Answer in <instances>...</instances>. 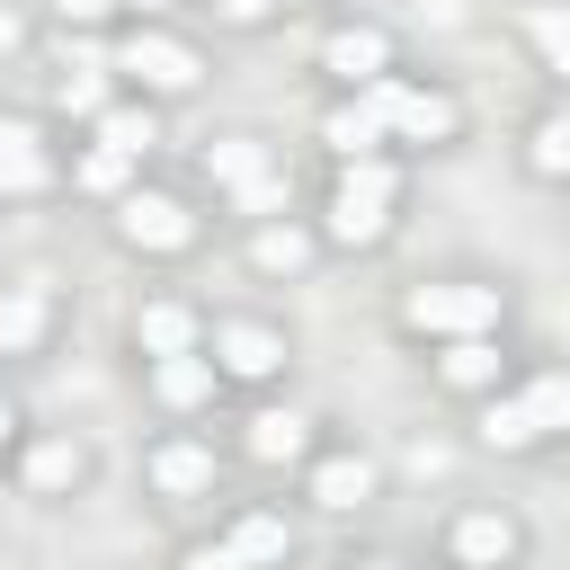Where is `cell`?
I'll return each mask as SVG.
<instances>
[{"label": "cell", "instance_id": "obj_1", "mask_svg": "<svg viewBox=\"0 0 570 570\" xmlns=\"http://www.w3.org/2000/svg\"><path fill=\"white\" fill-rule=\"evenodd\" d=\"M552 428H570V374H534L517 401H499V410L481 419V436H490V445H508V454H517V445H534V436H552Z\"/></svg>", "mask_w": 570, "mask_h": 570}, {"label": "cell", "instance_id": "obj_2", "mask_svg": "<svg viewBox=\"0 0 570 570\" xmlns=\"http://www.w3.org/2000/svg\"><path fill=\"white\" fill-rule=\"evenodd\" d=\"M401 321H410V330H445V338H481V330L499 321V294H490V285H419V294L401 303Z\"/></svg>", "mask_w": 570, "mask_h": 570}, {"label": "cell", "instance_id": "obj_3", "mask_svg": "<svg viewBox=\"0 0 570 570\" xmlns=\"http://www.w3.org/2000/svg\"><path fill=\"white\" fill-rule=\"evenodd\" d=\"M383 205H392V169H383V160L365 151V160H347V178H338L330 232H338V240H383V223H392Z\"/></svg>", "mask_w": 570, "mask_h": 570}, {"label": "cell", "instance_id": "obj_4", "mask_svg": "<svg viewBox=\"0 0 570 570\" xmlns=\"http://www.w3.org/2000/svg\"><path fill=\"white\" fill-rule=\"evenodd\" d=\"M365 107H374L392 134H410V142H445V134H454V98H436V89H401L392 71L365 80Z\"/></svg>", "mask_w": 570, "mask_h": 570}, {"label": "cell", "instance_id": "obj_5", "mask_svg": "<svg viewBox=\"0 0 570 570\" xmlns=\"http://www.w3.org/2000/svg\"><path fill=\"white\" fill-rule=\"evenodd\" d=\"M116 71H134L142 89H196V53H187L178 36H134V45L116 53Z\"/></svg>", "mask_w": 570, "mask_h": 570}, {"label": "cell", "instance_id": "obj_6", "mask_svg": "<svg viewBox=\"0 0 570 570\" xmlns=\"http://www.w3.org/2000/svg\"><path fill=\"white\" fill-rule=\"evenodd\" d=\"M187 205L178 196H125V240L134 249H187Z\"/></svg>", "mask_w": 570, "mask_h": 570}, {"label": "cell", "instance_id": "obj_7", "mask_svg": "<svg viewBox=\"0 0 570 570\" xmlns=\"http://www.w3.org/2000/svg\"><path fill=\"white\" fill-rule=\"evenodd\" d=\"M321 62H330L338 80H383V36H374V27H338V36L321 45Z\"/></svg>", "mask_w": 570, "mask_h": 570}, {"label": "cell", "instance_id": "obj_8", "mask_svg": "<svg viewBox=\"0 0 570 570\" xmlns=\"http://www.w3.org/2000/svg\"><path fill=\"white\" fill-rule=\"evenodd\" d=\"M214 356H223L232 374H276V356H285V347H276L258 321H232V330H214Z\"/></svg>", "mask_w": 570, "mask_h": 570}, {"label": "cell", "instance_id": "obj_9", "mask_svg": "<svg viewBox=\"0 0 570 570\" xmlns=\"http://www.w3.org/2000/svg\"><path fill=\"white\" fill-rule=\"evenodd\" d=\"M365 490H374V463H365V454H330V463L312 472V499H321V508H356Z\"/></svg>", "mask_w": 570, "mask_h": 570}, {"label": "cell", "instance_id": "obj_10", "mask_svg": "<svg viewBox=\"0 0 570 570\" xmlns=\"http://www.w3.org/2000/svg\"><path fill=\"white\" fill-rule=\"evenodd\" d=\"M27 187H45V151L27 125H0V196H27Z\"/></svg>", "mask_w": 570, "mask_h": 570}, {"label": "cell", "instance_id": "obj_11", "mask_svg": "<svg viewBox=\"0 0 570 570\" xmlns=\"http://www.w3.org/2000/svg\"><path fill=\"white\" fill-rule=\"evenodd\" d=\"M151 481H160L169 499H187V490L214 481V454H205V445H160V454H151Z\"/></svg>", "mask_w": 570, "mask_h": 570}, {"label": "cell", "instance_id": "obj_12", "mask_svg": "<svg viewBox=\"0 0 570 570\" xmlns=\"http://www.w3.org/2000/svg\"><path fill=\"white\" fill-rule=\"evenodd\" d=\"M454 552H463L472 570H490V561L517 552V525H508V517H463V525H454Z\"/></svg>", "mask_w": 570, "mask_h": 570}, {"label": "cell", "instance_id": "obj_13", "mask_svg": "<svg viewBox=\"0 0 570 570\" xmlns=\"http://www.w3.org/2000/svg\"><path fill=\"white\" fill-rule=\"evenodd\" d=\"M249 454H258V463H294V454H303V419H294V410H258V419H249Z\"/></svg>", "mask_w": 570, "mask_h": 570}, {"label": "cell", "instance_id": "obj_14", "mask_svg": "<svg viewBox=\"0 0 570 570\" xmlns=\"http://www.w3.org/2000/svg\"><path fill=\"white\" fill-rule=\"evenodd\" d=\"M36 330H45V285L0 294V356H9V347H36Z\"/></svg>", "mask_w": 570, "mask_h": 570}, {"label": "cell", "instance_id": "obj_15", "mask_svg": "<svg viewBox=\"0 0 570 570\" xmlns=\"http://www.w3.org/2000/svg\"><path fill=\"white\" fill-rule=\"evenodd\" d=\"M321 142H330V151H347V160H365V151L383 142V116H374V107H338V116L321 125Z\"/></svg>", "mask_w": 570, "mask_h": 570}, {"label": "cell", "instance_id": "obj_16", "mask_svg": "<svg viewBox=\"0 0 570 570\" xmlns=\"http://www.w3.org/2000/svg\"><path fill=\"white\" fill-rule=\"evenodd\" d=\"M187 338H196L187 303H151V312H142V347H151V356H187Z\"/></svg>", "mask_w": 570, "mask_h": 570}, {"label": "cell", "instance_id": "obj_17", "mask_svg": "<svg viewBox=\"0 0 570 570\" xmlns=\"http://www.w3.org/2000/svg\"><path fill=\"white\" fill-rule=\"evenodd\" d=\"M151 383H160V401H169V410H196V401L214 392V374H205L196 356H160V374H151Z\"/></svg>", "mask_w": 570, "mask_h": 570}, {"label": "cell", "instance_id": "obj_18", "mask_svg": "<svg viewBox=\"0 0 570 570\" xmlns=\"http://www.w3.org/2000/svg\"><path fill=\"white\" fill-rule=\"evenodd\" d=\"M232 552H240L249 570H267V561H285V525H276V517H240V525H232Z\"/></svg>", "mask_w": 570, "mask_h": 570}, {"label": "cell", "instance_id": "obj_19", "mask_svg": "<svg viewBox=\"0 0 570 570\" xmlns=\"http://www.w3.org/2000/svg\"><path fill=\"white\" fill-rule=\"evenodd\" d=\"M223 187H249V178H267V151L258 142H214V160H205Z\"/></svg>", "mask_w": 570, "mask_h": 570}, {"label": "cell", "instance_id": "obj_20", "mask_svg": "<svg viewBox=\"0 0 570 570\" xmlns=\"http://www.w3.org/2000/svg\"><path fill=\"white\" fill-rule=\"evenodd\" d=\"M249 258H258V267H267V276H294V267H303V258H312V240H303V232H294V223H285V232H258V249H249Z\"/></svg>", "mask_w": 570, "mask_h": 570}, {"label": "cell", "instance_id": "obj_21", "mask_svg": "<svg viewBox=\"0 0 570 570\" xmlns=\"http://www.w3.org/2000/svg\"><path fill=\"white\" fill-rule=\"evenodd\" d=\"M27 481H36V490H71V481H80V445H36V454H27Z\"/></svg>", "mask_w": 570, "mask_h": 570}, {"label": "cell", "instance_id": "obj_22", "mask_svg": "<svg viewBox=\"0 0 570 570\" xmlns=\"http://www.w3.org/2000/svg\"><path fill=\"white\" fill-rule=\"evenodd\" d=\"M543 178H570V116H543L534 125V151H525Z\"/></svg>", "mask_w": 570, "mask_h": 570}, {"label": "cell", "instance_id": "obj_23", "mask_svg": "<svg viewBox=\"0 0 570 570\" xmlns=\"http://www.w3.org/2000/svg\"><path fill=\"white\" fill-rule=\"evenodd\" d=\"M98 134H107V142H116V151H151V142H160V134H151V116H142V107H107V116H98Z\"/></svg>", "mask_w": 570, "mask_h": 570}, {"label": "cell", "instance_id": "obj_24", "mask_svg": "<svg viewBox=\"0 0 570 570\" xmlns=\"http://www.w3.org/2000/svg\"><path fill=\"white\" fill-rule=\"evenodd\" d=\"M490 374H499V356H490L481 338H454V356H445V383H463V392H472V383H490Z\"/></svg>", "mask_w": 570, "mask_h": 570}, {"label": "cell", "instance_id": "obj_25", "mask_svg": "<svg viewBox=\"0 0 570 570\" xmlns=\"http://www.w3.org/2000/svg\"><path fill=\"white\" fill-rule=\"evenodd\" d=\"M525 36L552 53V71H570V9H534V18H525Z\"/></svg>", "mask_w": 570, "mask_h": 570}, {"label": "cell", "instance_id": "obj_26", "mask_svg": "<svg viewBox=\"0 0 570 570\" xmlns=\"http://www.w3.org/2000/svg\"><path fill=\"white\" fill-rule=\"evenodd\" d=\"M62 107L71 116H107V71H71L62 80Z\"/></svg>", "mask_w": 570, "mask_h": 570}, {"label": "cell", "instance_id": "obj_27", "mask_svg": "<svg viewBox=\"0 0 570 570\" xmlns=\"http://www.w3.org/2000/svg\"><path fill=\"white\" fill-rule=\"evenodd\" d=\"M125 160H134V151H116V142H98V151L80 160V187H98V196H107V187H125Z\"/></svg>", "mask_w": 570, "mask_h": 570}, {"label": "cell", "instance_id": "obj_28", "mask_svg": "<svg viewBox=\"0 0 570 570\" xmlns=\"http://www.w3.org/2000/svg\"><path fill=\"white\" fill-rule=\"evenodd\" d=\"M232 196H240V205H249V214H267V205H285V178H276V169H267V178H249V187H232Z\"/></svg>", "mask_w": 570, "mask_h": 570}, {"label": "cell", "instance_id": "obj_29", "mask_svg": "<svg viewBox=\"0 0 570 570\" xmlns=\"http://www.w3.org/2000/svg\"><path fill=\"white\" fill-rule=\"evenodd\" d=\"M178 570H249V561H240V552H232V543H196V552H187V561H178Z\"/></svg>", "mask_w": 570, "mask_h": 570}, {"label": "cell", "instance_id": "obj_30", "mask_svg": "<svg viewBox=\"0 0 570 570\" xmlns=\"http://www.w3.org/2000/svg\"><path fill=\"white\" fill-rule=\"evenodd\" d=\"M53 9H62V27H89V18H107L116 0H53Z\"/></svg>", "mask_w": 570, "mask_h": 570}, {"label": "cell", "instance_id": "obj_31", "mask_svg": "<svg viewBox=\"0 0 570 570\" xmlns=\"http://www.w3.org/2000/svg\"><path fill=\"white\" fill-rule=\"evenodd\" d=\"M214 9H223V18H258L267 0H214Z\"/></svg>", "mask_w": 570, "mask_h": 570}, {"label": "cell", "instance_id": "obj_32", "mask_svg": "<svg viewBox=\"0 0 570 570\" xmlns=\"http://www.w3.org/2000/svg\"><path fill=\"white\" fill-rule=\"evenodd\" d=\"M9 45H18V18H9V9H0V53H9Z\"/></svg>", "mask_w": 570, "mask_h": 570}, {"label": "cell", "instance_id": "obj_33", "mask_svg": "<svg viewBox=\"0 0 570 570\" xmlns=\"http://www.w3.org/2000/svg\"><path fill=\"white\" fill-rule=\"evenodd\" d=\"M365 570H401V561H365Z\"/></svg>", "mask_w": 570, "mask_h": 570}, {"label": "cell", "instance_id": "obj_34", "mask_svg": "<svg viewBox=\"0 0 570 570\" xmlns=\"http://www.w3.org/2000/svg\"><path fill=\"white\" fill-rule=\"evenodd\" d=\"M0 436H9V410H0Z\"/></svg>", "mask_w": 570, "mask_h": 570}, {"label": "cell", "instance_id": "obj_35", "mask_svg": "<svg viewBox=\"0 0 570 570\" xmlns=\"http://www.w3.org/2000/svg\"><path fill=\"white\" fill-rule=\"evenodd\" d=\"M142 9H169V0H142Z\"/></svg>", "mask_w": 570, "mask_h": 570}]
</instances>
